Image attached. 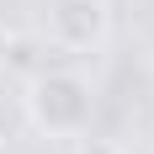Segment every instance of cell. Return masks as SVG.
<instances>
[{
  "mask_svg": "<svg viewBox=\"0 0 154 154\" xmlns=\"http://www.w3.org/2000/svg\"><path fill=\"white\" fill-rule=\"evenodd\" d=\"M48 43L64 48V53H91V48L106 43L112 27V5L106 0H48Z\"/></svg>",
  "mask_w": 154,
  "mask_h": 154,
  "instance_id": "7a4b0ae2",
  "label": "cell"
},
{
  "mask_svg": "<svg viewBox=\"0 0 154 154\" xmlns=\"http://www.w3.org/2000/svg\"><path fill=\"white\" fill-rule=\"evenodd\" d=\"M75 154H122V149H117V143H112V138H96L91 128H85V133H80V138H75Z\"/></svg>",
  "mask_w": 154,
  "mask_h": 154,
  "instance_id": "3957f363",
  "label": "cell"
},
{
  "mask_svg": "<svg viewBox=\"0 0 154 154\" xmlns=\"http://www.w3.org/2000/svg\"><path fill=\"white\" fill-rule=\"evenodd\" d=\"M11 48H16V37L0 27V69H11Z\"/></svg>",
  "mask_w": 154,
  "mask_h": 154,
  "instance_id": "277c9868",
  "label": "cell"
},
{
  "mask_svg": "<svg viewBox=\"0 0 154 154\" xmlns=\"http://www.w3.org/2000/svg\"><path fill=\"white\" fill-rule=\"evenodd\" d=\"M27 117L48 138H80L96 117V91L80 69H37L27 80Z\"/></svg>",
  "mask_w": 154,
  "mask_h": 154,
  "instance_id": "6da1fadb",
  "label": "cell"
}]
</instances>
